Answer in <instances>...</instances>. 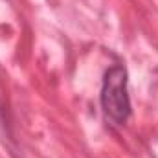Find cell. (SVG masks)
<instances>
[{
	"instance_id": "cell-1",
	"label": "cell",
	"mask_w": 158,
	"mask_h": 158,
	"mask_svg": "<svg viewBox=\"0 0 158 158\" xmlns=\"http://www.w3.org/2000/svg\"><path fill=\"white\" fill-rule=\"evenodd\" d=\"M99 101H101L105 118L110 123L123 125L129 119L131 98H129V76H127L125 66L114 64L105 72Z\"/></svg>"
}]
</instances>
